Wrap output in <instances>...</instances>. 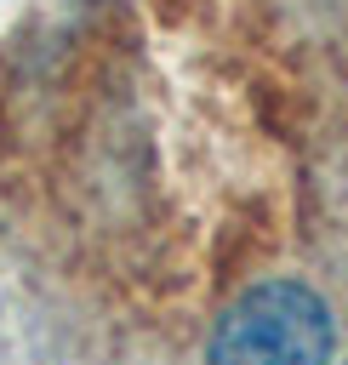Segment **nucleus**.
Masks as SVG:
<instances>
[{
  "label": "nucleus",
  "instance_id": "nucleus-1",
  "mask_svg": "<svg viewBox=\"0 0 348 365\" xmlns=\"http://www.w3.org/2000/svg\"><path fill=\"white\" fill-rule=\"evenodd\" d=\"M325 359H331V314L308 285L291 279L245 291L211 336V365H325Z\"/></svg>",
  "mask_w": 348,
  "mask_h": 365
}]
</instances>
